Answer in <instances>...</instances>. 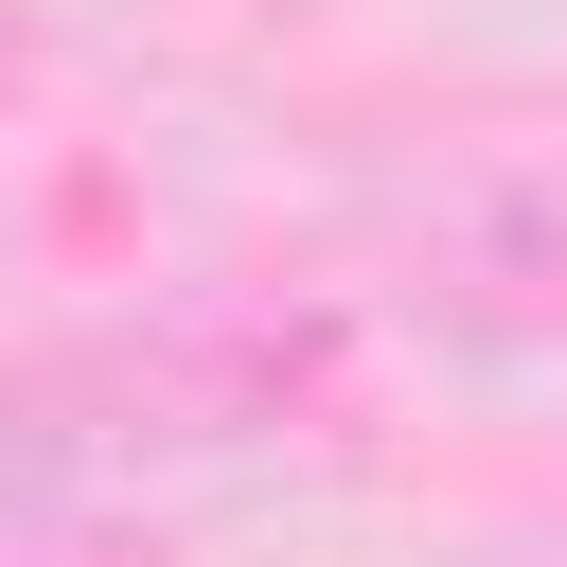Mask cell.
<instances>
[{"label": "cell", "instance_id": "1", "mask_svg": "<svg viewBox=\"0 0 567 567\" xmlns=\"http://www.w3.org/2000/svg\"><path fill=\"white\" fill-rule=\"evenodd\" d=\"M18 53H35V35H18V0H0V89H18Z\"/></svg>", "mask_w": 567, "mask_h": 567}]
</instances>
